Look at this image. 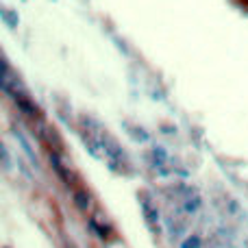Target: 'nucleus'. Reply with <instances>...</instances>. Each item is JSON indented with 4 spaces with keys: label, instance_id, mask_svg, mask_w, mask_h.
I'll return each mask as SVG.
<instances>
[{
    "label": "nucleus",
    "instance_id": "f257e3e1",
    "mask_svg": "<svg viewBox=\"0 0 248 248\" xmlns=\"http://www.w3.org/2000/svg\"><path fill=\"white\" fill-rule=\"evenodd\" d=\"M198 246H201V242H198V237H189V240L183 244V248H198Z\"/></svg>",
    "mask_w": 248,
    "mask_h": 248
}]
</instances>
